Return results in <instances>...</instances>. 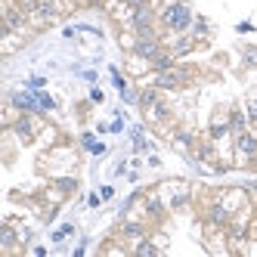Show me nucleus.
Masks as SVG:
<instances>
[{
  "instance_id": "1",
  "label": "nucleus",
  "mask_w": 257,
  "mask_h": 257,
  "mask_svg": "<svg viewBox=\"0 0 257 257\" xmlns=\"http://www.w3.org/2000/svg\"><path fill=\"white\" fill-rule=\"evenodd\" d=\"M192 22L195 19H192L189 4H171L168 10H164V16H161V25L168 28V31H174V34H183Z\"/></svg>"
},
{
  "instance_id": "2",
  "label": "nucleus",
  "mask_w": 257,
  "mask_h": 257,
  "mask_svg": "<svg viewBox=\"0 0 257 257\" xmlns=\"http://www.w3.org/2000/svg\"><path fill=\"white\" fill-rule=\"evenodd\" d=\"M10 127H13V134H16V137H19L22 143H31L34 137H38V131H41V127H44V124H41V118H34L31 112H22V115H19V118H16V121H13Z\"/></svg>"
},
{
  "instance_id": "3",
  "label": "nucleus",
  "mask_w": 257,
  "mask_h": 257,
  "mask_svg": "<svg viewBox=\"0 0 257 257\" xmlns=\"http://www.w3.org/2000/svg\"><path fill=\"white\" fill-rule=\"evenodd\" d=\"M189 75H192L189 68H168V71H158V75H155V87H158V90H177Z\"/></svg>"
},
{
  "instance_id": "4",
  "label": "nucleus",
  "mask_w": 257,
  "mask_h": 257,
  "mask_svg": "<svg viewBox=\"0 0 257 257\" xmlns=\"http://www.w3.org/2000/svg\"><path fill=\"white\" fill-rule=\"evenodd\" d=\"M28 22V16L16 7V4H4V31H22Z\"/></svg>"
},
{
  "instance_id": "5",
  "label": "nucleus",
  "mask_w": 257,
  "mask_h": 257,
  "mask_svg": "<svg viewBox=\"0 0 257 257\" xmlns=\"http://www.w3.org/2000/svg\"><path fill=\"white\" fill-rule=\"evenodd\" d=\"M131 53H134L137 59H146V62H152V59L158 56V53H164V50H161L158 38H152V41H140V38H137V44H134V50H131Z\"/></svg>"
},
{
  "instance_id": "6",
  "label": "nucleus",
  "mask_w": 257,
  "mask_h": 257,
  "mask_svg": "<svg viewBox=\"0 0 257 257\" xmlns=\"http://www.w3.org/2000/svg\"><path fill=\"white\" fill-rule=\"evenodd\" d=\"M229 220H232V214H229V208L223 205V201H214V205L208 208V223L211 226L223 229V226H229Z\"/></svg>"
},
{
  "instance_id": "7",
  "label": "nucleus",
  "mask_w": 257,
  "mask_h": 257,
  "mask_svg": "<svg viewBox=\"0 0 257 257\" xmlns=\"http://www.w3.org/2000/svg\"><path fill=\"white\" fill-rule=\"evenodd\" d=\"M235 149H238V155L242 158H254L257 155V137L254 134H235Z\"/></svg>"
},
{
  "instance_id": "8",
  "label": "nucleus",
  "mask_w": 257,
  "mask_h": 257,
  "mask_svg": "<svg viewBox=\"0 0 257 257\" xmlns=\"http://www.w3.org/2000/svg\"><path fill=\"white\" fill-rule=\"evenodd\" d=\"M59 13H62L59 0H41V4H38V16H34V22H47V19H56Z\"/></svg>"
},
{
  "instance_id": "9",
  "label": "nucleus",
  "mask_w": 257,
  "mask_h": 257,
  "mask_svg": "<svg viewBox=\"0 0 257 257\" xmlns=\"http://www.w3.org/2000/svg\"><path fill=\"white\" fill-rule=\"evenodd\" d=\"M10 105L13 108H19V112H38V96H34V93H16L13 99H10Z\"/></svg>"
},
{
  "instance_id": "10",
  "label": "nucleus",
  "mask_w": 257,
  "mask_h": 257,
  "mask_svg": "<svg viewBox=\"0 0 257 257\" xmlns=\"http://www.w3.org/2000/svg\"><path fill=\"white\" fill-rule=\"evenodd\" d=\"M0 251H4V254L16 251V229H13V220H4V226H0Z\"/></svg>"
},
{
  "instance_id": "11",
  "label": "nucleus",
  "mask_w": 257,
  "mask_h": 257,
  "mask_svg": "<svg viewBox=\"0 0 257 257\" xmlns=\"http://www.w3.org/2000/svg\"><path fill=\"white\" fill-rule=\"evenodd\" d=\"M164 211H168V208H164V201H161L158 195H149V198H146V217L161 220V217H164Z\"/></svg>"
},
{
  "instance_id": "12",
  "label": "nucleus",
  "mask_w": 257,
  "mask_h": 257,
  "mask_svg": "<svg viewBox=\"0 0 257 257\" xmlns=\"http://www.w3.org/2000/svg\"><path fill=\"white\" fill-rule=\"evenodd\" d=\"M229 127H232V134H245L248 131V115L242 108H232L229 112Z\"/></svg>"
},
{
  "instance_id": "13",
  "label": "nucleus",
  "mask_w": 257,
  "mask_h": 257,
  "mask_svg": "<svg viewBox=\"0 0 257 257\" xmlns=\"http://www.w3.org/2000/svg\"><path fill=\"white\" fill-rule=\"evenodd\" d=\"M143 112H146L149 121H158V124H164V121L171 118V112H168V105H164V102H155L152 108H143Z\"/></svg>"
},
{
  "instance_id": "14",
  "label": "nucleus",
  "mask_w": 257,
  "mask_h": 257,
  "mask_svg": "<svg viewBox=\"0 0 257 257\" xmlns=\"http://www.w3.org/2000/svg\"><path fill=\"white\" fill-rule=\"evenodd\" d=\"M149 65H152V71H168V68H174V53H171V50H168V53H158Z\"/></svg>"
},
{
  "instance_id": "15",
  "label": "nucleus",
  "mask_w": 257,
  "mask_h": 257,
  "mask_svg": "<svg viewBox=\"0 0 257 257\" xmlns=\"http://www.w3.org/2000/svg\"><path fill=\"white\" fill-rule=\"evenodd\" d=\"M121 235H127V238H140L146 235V229H143V223H137V220H127V223H121Z\"/></svg>"
},
{
  "instance_id": "16",
  "label": "nucleus",
  "mask_w": 257,
  "mask_h": 257,
  "mask_svg": "<svg viewBox=\"0 0 257 257\" xmlns=\"http://www.w3.org/2000/svg\"><path fill=\"white\" fill-rule=\"evenodd\" d=\"M229 131H232V127H229V118H217V121L211 124V137H214V140H223Z\"/></svg>"
},
{
  "instance_id": "17",
  "label": "nucleus",
  "mask_w": 257,
  "mask_h": 257,
  "mask_svg": "<svg viewBox=\"0 0 257 257\" xmlns=\"http://www.w3.org/2000/svg\"><path fill=\"white\" fill-rule=\"evenodd\" d=\"M161 248H155V242H149V238H140L137 242V248H134V254H140V257H152V254H158Z\"/></svg>"
},
{
  "instance_id": "18",
  "label": "nucleus",
  "mask_w": 257,
  "mask_h": 257,
  "mask_svg": "<svg viewBox=\"0 0 257 257\" xmlns=\"http://www.w3.org/2000/svg\"><path fill=\"white\" fill-rule=\"evenodd\" d=\"M155 102H161L158 99V87H149V90H143V93H140V105L143 108H152Z\"/></svg>"
},
{
  "instance_id": "19",
  "label": "nucleus",
  "mask_w": 257,
  "mask_h": 257,
  "mask_svg": "<svg viewBox=\"0 0 257 257\" xmlns=\"http://www.w3.org/2000/svg\"><path fill=\"white\" fill-rule=\"evenodd\" d=\"M189 50H192V38H177V41L171 44V53H174V56H186Z\"/></svg>"
},
{
  "instance_id": "20",
  "label": "nucleus",
  "mask_w": 257,
  "mask_h": 257,
  "mask_svg": "<svg viewBox=\"0 0 257 257\" xmlns=\"http://www.w3.org/2000/svg\"><path fill=\"white\" fill-rule=\"evenodd\" d=\"M13 4L19 7V10L28 16V19H34V16H38V4H41V0H13Z\"/></svg>"
},
{
  "instance_id": "21",
  "label": "nucleus",
  "mask_w": 257,
  "mask_h": 257,
  "mask_svg": "<svg viewBox=\"0 0 257 257\" xmlns=\"http://www.w3.org/2000/svg\"><path fill=\"white\" fill-rule=\"evenodd\" d=\"M56 189H59V192H71V189H78V183L68 180V177H62V180H56Z\"/></svg>"
},
{
  "instance_id": "22",
  "label": "nucleus",
  "mask_w": 257,
  "mask_h": 257,
  "mask_svg": "<svg viewBox=\"0 0 257 257\" xmlns=\"http://www.w3.org/2000/svg\"><path fill=\"white\" fill-rule=\"evenodd\" d=\"M192 25H195V38H205L208 34V19H195Z\"/></svg>"
},
{
  "instance_id": "23",
  "label": "nucleus",
  "mask_w": 257,
  "mask_h": 257,
  "mask_svg": "<svg viewBox=\"0 0 257 257\" xmlns=\"http://www.w3.org/2000/svg\"><path fill=\"white\" fill-rule=\"evenodd\" d=\"M38 102H41V108H56V99L47 93H38Z\"/></svg>"
},
{
  "instance_id": "24",
  "label": "nucleus",
  "mask_w": 257,
  "mask_h": 257,
  "mask_svg": "<svg viewBox=\"0 0 257 257\" xmlns=\"http://www.w3.org/2000/svg\"><path fill=\"white\" fill-rule=\"evenodd\" d=\"M245 65H257V47H248L245 50Z\"/></svg>"
},
{
  "instance_id": "25",
  "label": "nucleus",
  "mask_w": 257,
  "mask_h": 257,
  "mask_svg": "<svg viewBox=\"0 0 257 257\" xmlns=\"http://www.w3.org/2000/svg\"><path fill=\"white\" fill-rule=\"evenodd\" d=\"M248 121L257 124V99H248Z\"/></svg>"
},
{
  "instance_id": "26",
  "label": "nucleus",
  "mask_w": 257,
  "mask_h": 257,
  "mask_svg": "<svg viewBox=\"0 0 257 257\" xmlns=\"http://www.w3.org/2000/svg\"><path fill=\"white\" fill-rule=\"evenodd\" d=\"M90 152H93V155H102L105 146H102V143H90Z\"/></svg>"
},
{
  "instance_id": "27",
  "label": "nucleus",
  "mask_w": 257,
  "mask_h": 257,
  "mask_svg": "<svg viewBox=\"0 0 257 257\" xmlns=\"http://www.w3.org/2000/svg\"><path fill=\"white\" fill-rule=\"evenodd\" d=\"M124 4L131 7V10H137V7H146V4H149V0H124Z\"/></svg>"
},
{
  "instance_id": "28",
  "label": "nucleus",
  "mask_w": 257,
  "mask_h": 257,
  "mask_svg": "<svg viewBox=\"0 0 257 257\" xmlns=\"http://www.w3.org/2000/svg\"><path fill=\"white\" fill-rule=\"evenodd\" d=\"M4 4H13V0H4Z\"/></svg>"
}]
</instances>
